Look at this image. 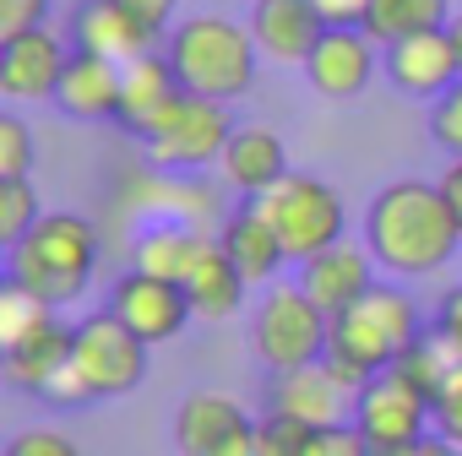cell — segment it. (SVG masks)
Listing matches in <instances>:
<instances>
[{
    "mask_svg": "<svg viewBox=\"0 0 462 456\" xmlns=\"http://www.w3.org/2000/svg\"><path fill=\"white\" fill-rule=\"evenodd\" d=\"M462 245V223L446 206L440 179H392L386 190H375L370 212H365V251L375 256L381 272H402V278H424L435 267H446Z\"/></svg>",
    "mask_w": 462,
    "mask_h": 456,
    "instance_id": "6da1fadb",
    "label": "cell"
},
{
    "mask_svg": "<svg viewBox=\"0 0 462 456\" xmlns=\"http://www.w3.org/2000/svg\"><path fill=\"white\" fill-rule=\"evenodd\" d=\"M419 305L402 288L375 283L354 310L332 315V342H327V369L337 375L343 391H365L381 369H397V359L419 342Z\"/></svg>",
    "mask_w": 462,
    "mask_h": 456,
    "instance_id": "7a4b0ae2",
    "label": "cell"
},
{
    "mask_svg": "<svg viewBox=\"0 0 462 456\" xmlns=\"http://www.w3.org/2000/svg\"><path fill=\"white\" fill-rule=\"evenodd\" d=\"M93 261H98L93 223L77 217V212H44L33 234L6 251V283L28 288L50 310H60V305L82 299V288L93 278Z\"/></svg>",
    "mask_w": 462,
    "mask_h": 456,
    "instance_id": "3957f363",
    "label": "cell"
},
{
    "mask_svg": "<svg viewBox=\"0 0 462 456\" xmlns=\"http://www.w3.org/2000/svg\"><path fill=\"white\" fill-rule=\"evenodd\" d=\"M163 55H169V66H174L185 93L228 104V98H240L256 82V55L262 50H256L251 28L228 23V17H190V23H180L169 33Z\"/></svg>",
    "mask_w": 462,
    "mask_h": 456,
    "instance_id": "277c9868",
    "label": "cell"
},
{
    "mask_svg": "<svg viewBox=\"0 0 462 456\" xmlns=\"http://www.w3.org/2000/svg\"><path fill=\"white\" fill-rule=\"evenodd\" d=\"M147 375V342L115 315L98 310L88 321H77V342H71V375L55 386L50 402L71 407V402H104V397H125L136 391Z\"/></svg>",
    "mask_w": 462,
    "mask_h": 456,
    "instance_id": "5b68a950",
    "label": "cell"
},
{
    "mask_svg": "<svg viewBox=\"0 0 462 456\" xmlns=\"http://www.w3.org/2000/svg\"><path fill=\"white\" fill-rule=\"evenodd\" d=\"M251 206L273 223V234L283 240L289 261H300V267H305L310 256L343 245V228H348L343 201H337V190L321 185L316 174H283L273 190L251 196Z\"/></svg>",
    "mask_w": 462,
    "mask_h": 456,
    "instance_id": "8992f818",
    "label": "cell"
},
{
    "mask_svg": "<svg viewBox=\"0 0 462 456\" xmlns=\"http://www.w3.org/2000/svg\"><path fill=\"white\" fill-rule=\"evenodd\" d=\"M327 342H332V315L300 283H273L256 321H251L256 359L273 375H289V369H305V364L327 359Z\"/></svg>",
    "mask_w": 462,
    "mask_h": 456,
    "instance_id": "52a82bcc",
    "label": "cell"
},
{
    "mask_svg": "<svg viewBox=\"0 0 462 456\" xmlns=\"http://www.w3.org/2000/svg\"><path fill=\"white\" fill-rule=\"evenodd\" d=\"M354 424L370 440L375 456H397L408 445H419L435 424V397L408 380L402 369H381L359 397H354Z\"/></svg>",
    "mask_w": 462,
    "mask_h": 456,
    "instance_id": "ba28073f",
    "label": "cell"
},
{
    "mask_svg": "<svg viewBox=\"0 0 462 456\" xmlns=\"http://www.w3.org/2000/svg\"><path fill=\"white\" fill-rule=\"evenodd\" d=\"M228 136H235V125H228L217 98L180 93L169 114L147 131V158L158 169H207V163H223Z\"/></svg>",
    "mask_w": 462,
    "mask_h": 456,
    "instance_id": "9c48e42d",
    "label": "cell"
},
{
    "mask_svg": "<svg viewBox=\"0 0 462 456\" xmlns=\"http://www.w3.org/2000/svg\"><path fill=\"white\" fill-rule=\"evenodd\" d=\"M109 310H115L147 348L174 342V337L196 321L185 288H180V283H163V278H152V272H125V278L115 283V294H109Z\"/></svg>",
    "mask_w": 462,
    "mask_h": 456,
    "instance_id": "30bf717a",
    "label": "cell"
},
{
    "mask_svg": "<svg viewBox=\"0 0 462 456\" xmlns=\"http://www.w3.org/2000/svg\"><path fill=\"white\" fill-rule=\"evenodd\" d=\"M71 50L131 66V60L158 50V33L125 6V0H77V12H71Z\"/></svg>",
    "mask_w": 462,
    "mask_h": 456,
    "instance_id": "8fae6325",
    "label": "cell"
},
{
    "mask_svg": "<svg viewBox=\"0 0 462 456\" xmlns=\"http://www.w3.org/2000/svg\"><path fill=\"white\" fill-rule=\"evenodd\" d=\"M386 77L408 98H440L446 87L462 82V60H457L451 33L430 28V33H408V39L386 44Z\"/></svg>",
    "mask_w": 462,
    "mask_h": 456,
    "instance_id": "7c38bea8",
    "label": "cell"
},
{
    "mask_svg": "<svg viewBox=\"0 0 462 456\" xmlns=\"http://www.w3.org/2000/svg\"><path fill=\"white\" fill-rule=\"evenodd\" d=\"M256 429V418L223 391H190L174 413V445L180 456H228L245 434Z\"/></svg>",
    "mask_w": 462,
    "mask_h": 456,
    "instance_id": "4fadbf2b",
    "label": "cell"
},
{
    "mask_svg": "<svg viewBox=\"0 0 462 456\" xmlns=\"http://www.w3.org/2000/svg\"><path fill=\"white\" fill-rule=\"evenodd\" d=\"M66 60H71L66 39H55L50 28H28L17 39H0V93L6 98H55Z\"/></svg>",
    "mask_w": 462,
    "mask_h": 456,
    "instance_id": "5bb4252c",
    "label": "cell"
},
{
    "mask_svg": "<svg viewBox=\"0 0 462 456\" xmlns=\"http://www.w3.org/2000/svg\"><path fill=\"white\" fill-rule=\"evenodd\" d=\"M375 39L365 28H327L316 55L305 60V77L321 98H359L375 77Z\"/></svg>",
    "mask_w": 462,
    "mask_h": 456,
    "instance_id": "9a60e30c",
    "label": "cell"
},
{
    "mask_svg": "<svg viewBox=\"0 0 462 456\" xmlns=\"http://www.w3.org/2000/svg\"><path fill=\"white\" fill-rule=\"evenodd\" d=\"M327 23L310 0H256L251 6V39L278 66H305L321 44Z\"/></svg>",
    "mask_w": 462,
    "mask_h": 456,
    "instance_id": "2e32d148",
    "label": "cell"
},
{
    "mask_svg": "<svg viewBox=\"0 0 462 456\" xmlns=\"http://www.w3.org/2000/svg\"><path fill=\"white\" fill-rule=\"evenodd\" d=\"M300 288L327 310V315H343V310H354L370 288H375V256L365 251V245H332V251H321V256H310L305 267H300Z\"/></svg>",
    "mask_w": 462,
    "mask_h": 456,
    "instance_id": "e0dca14e",
    "label": "cell"
},
{
    "mask_svg": "<svg viewBox=\"0 0 462 456\" xmlns=\"http://www.w3.org/2000/svg\"><path fill=\"white\" fill-rule=\"evenodd\" d=\"M71 342H77V326L66 321H44L33 326L28 337L6 342V380L23 386V391H39V397H55V386L71 375Z\"/></svg>",
    "mask_w": 462,
    "mask_h": 456,
    "instance_id": "ac0fdd59",
    "label": "cell"
},
{
    "mask_svg": "<svg viewBox=\"0 0 462 456\" xmlns=\"http://www.w3.org/2000/svg\"><path fill=\"white\" fill-rule=\"evenodd\" d=\"M354 402V391L337 386V375L316 359L305 369H289V375H273V413L278 418H294L305 429H321V424H343V407Z\"/></svg>",
    "mask_w": 462,
    "mask_h": 456,
    "instance_id": "d6986e66",
    "label": "cell"
},
{
    "mask_svg": "<svg viewBox=\"0 0 462 456\" xmlns=\"http://www.w3.org/2000/svg\"><path fill=\"white\" fill-rule=\"evenodd\" d=\"M120 87H125V66H120V60L71 50L66 77H60V87H55V104H60L71 120H120Z\"/></svg>",
    "mask_w": 462,
    "mask_h": 456,
    "instance_id": "ffe728a7",
    "label": "cell"
},
{
    "mask_svg": "<svg viewBox=\"0 0 462 456\" xmlns=\"http://www.w3.org/2000/svg\"><path fill=\"white\" fill-rule=\"evenodd\" d=\"M217 245L228 251V261L245 272V283H273V278L289 267L283 240L273 234V223H267L251 201H245L240 212H228V223L217 228Z\"/></svg>",
    "mask_w": 462,
    "mask_h": 456,
    "instance_id": "44dd1931",
    "label": "cell"
},
{
    "mask_svg": "<svg viewBox=\"0 0 462 456\" xmlns=\"http://www.w3.org/2000/svg\"><path fill=\"white\" fill-rule=\"evenodd\" d=\"M180 93H185V87H180L169 55H142V60H131V66H125V87H120V125L147 141V131L169 114V104H174Z\"/></svg>",
    "mask_w": 462,
    "mask_h": 456,
    "instance_id": "7402d4cb",
    "label": "cell"
},
{
    "mask_svg": "<svg viewBox=\"0 0 462 456\" xmlns=\"http://www.w3.org/2000/svg\"><path fill=\"white\" fill-rule=\"evenodd\" d=\"M223 174H228V185H235L245 201L273 190L289 174L283 141L267 125H235V136H228V147H223Z\"/></svg>",
    "mask_w": 462,
    "mask_h": 456,
    "instance_id": "603a6c76",
    "label": "cell"
},
{
    "mask_svg": "<svg viewBox=\"0 0 462 456\" xmlns=\"http://www.w3.org/2000/svg\"><path fill=\"white\" fill-rule=\"evenodd\" d=\"M245 272L228 261V251L212 240L207 251H201V261L190 267V278H185V299H190V310H196V321H228L240 305H245Z\"/></svg>",
    "mask_w": 462,
    "mask_h": 456,
    "instance_id": "cb8c5ba5",
    "label": "cell"
},
{
    "mask_svg": "<svg viewBox=\"0 0 462 456\" xmlns=\"http://www.w3.org/2000/svg\"><path fill=\"white\" fill-rule=\"evenodd\" d=\"M207 245H212V234H201V228L158 223V228H147V234L136 240V272H152V278L185 288V278H190V267L201 261Z\"/></svg>",
    "mask_w": 462,
    "mask_h": 456,
    "instance_id": "d4e9b609",
    "label": "cell"
},
{
    "mask_svg": "<svg viewBox=\"0 0 462 456\" xmlns=\"http://www.w3.org/2000/svg\"><path fill=\"white\" fill-rule=\"evenodd\" d=\"M457 12L451 0H370V17H365V33L386 50L408 33H430V28H446Z\"/></svg>",
    "mask_w": 462,
    "mask_h": 456,
    "instance_id": "484cf974",
    "label": "cell"
},
{
    "mask_svg": "<svg viewBox=\"0 0 462 456\" xmlns=\"http://www.w3.org/2000/svg\"><path fill=\"white\" fill-rule=\"evenodd\" d=\"M39 190L28 179H0V245H23L33 228H39Z\"/></svg>",
    "mask_w": 462,
    "mask_h": 456,
    "instance_id": "4316f807",
    "label": "cell"
},
{
    "mask_svg": "<svg viewBox=\"0 0 462 456\" xmlns=\"http://www.w3.org/2000/svg\"><path fill=\"white\" fill-rule=\"evenodd\" d=\"M55 310L39 299V294H28V288H17V283H6L0 288V342H17V337H28L33 326H44Z\"/></svg>",
    "mask_w": 462,
    "mask_h": 456,
    "instance_id": "83f0119b",
    "label": "cell"
},
{
    "mask_svg": "<svg viewBox=\"0 0 462 456\" xmlns=\"http://www.w3.org/2000/svg\"><path fill=\"white\" fill-rule=\"evenodd\" d=\"M33 169V131L17 114H0V179H28Z\"/></svg>",
    "mask_w": 462,
    "mask_h": 456,
    "instance_id": "f1b7e54d",
    "label": "cell"
},
{
    "mask_svg": "<svg viewBox=\"0 0 462 456\" xmlns=\"http://www.w3.org/2000/svg\"><path fill=\"white\" fill-rule=\"evenodd\" d=\"M300 456H375V451H370V440L359 434V424H321V429L305 434Z\"/></svg>",
    "mask_w": 462,
    "mask_h": 456,
    "instance_id": "f546056e",
    "label": "cell"
},
{
    "mask_svg": "<svg viewBox=\"0 0 462 456\" xmlns=\"http://www.w3.org/2000/svg\"><path fill=\"white\" fill-rule=\"evenodd\" d=\"M430 136H435L451 158H462V82L435 98V109H430Z\"/></svg>",
    "mask_w": 462,
    "mask_h": 456,
    "instance_id": "4dcf8cb0",
    "label": "cell"
},
{
    "mask_svg": "<svg viewBox=\"0 0 462 456\" xmlns=\"http://www.w3.org/2000/svg\"><path fill=\"white\" fill-rule=\"evenodd\" d=\"M435 434H446L451 445H462V364L435 391Z\"/></svg>",
    "mask_w": 462,
    "mask_h": 456,
    "instance_id": "1f68e13d",
    "label": "cell"
},
{
    "mask_svg": "<svg viewBox=\"0 0 462 456\" xmlns=\"http://www.w3.org/2000/svg\"><path fill=\"white\" fill-rule=\"evenodd\" d=\"M6 456H82V451L60 429H23V434H12Z\"/></svg>",
    "mask_w": 462,
    "mask_h": 456,
    "instance_id": "d6a6232c",
    "label": "cell"
},
{
    "mask_svg": "<svg viewBox=\"0 0 462 456\" xmlns=\"http://www.w3.org/2000/svg\"><path fill=\"white\" fill-rule=\"evenodd\" d=\"M44 12H50V0H0V39L44 28Z\"/></svg>",
    "mask_w": 462,
    "mask_h": 456,
    "instance_id": "836d02e7",
    "label": "cell"
},
{
    "mask_svg": "<svg viewBox=\"0 0 462 456\" xmlns=\"http://www.w3.org/2000/svg\"><path fill=\"white\" fill-rule=\"evenodd\" d=\"M310 6L321 12L327 28H365L370 17V0H310Z\"/></svg>",
    "mask_w": 462,
    "mask_h": 456,
    "instance_id": "e575fe53",
    "label": "cell"
},
{
    "mask_svg": "<svg viewBox=\"0 0 462 456\" xmlns=\"http://www.w3.org/2000/svg\"><path fill=\"white\" fill-rule=\"evenodd\" d=\"M435 332L457 348V359H462V283L440 299V315H435Z\"/></svg>",
    "mask_w": 462,
    "mask_h": 456,
    "instance_id": "d590c367",
    "label": "cell"
},
{
    "mask_svg": "<svg viewBox=\"0 0 462 456\" xmlns=\"http://www.w3.org/2000/svg\"><path fill=\"white\" fill-rule=\"evenodd\" d=\"M125 6H131L152 33H163V28L174 23V12H180V0H125Z\"/></svg>",
    "mask_w": 462,
    "mask_h": 456,
    "instance_id": "8d00e7d4",
    "label": "cell"
},
{
    "mask_svg": "<svg viewBox=\"0 0 462 456\" xmlns=\"http://www.w3.org/2000/svg\"><path fill=\"white\" fill-rule=\"evenodd\" d=\"M440 190H446V206H451L457 223H462V158H451V169L440 174Z\"/></svg>",
    "mask_w": 462,
    "mask_h": 456,
    "instance_id": "74e56055",
    "label": "cell"
},
{
    "mask_svg": "<svg viewBox=\"0 0 462 456\" xmlns=\"http://www.w3.org/2000/svg\"><path fill=\"white\" fill-rule=\"evenodd\" d=\"M397 456H462V445H451L446 434H424L419 445H408V451H397Z\"/></svg>",
    "mask_w": 462,
    "mask_h": 456,
    "instance_id": "f35d334b",
    "label": "cell"
},
{
    "mask_svg": "<svg viewBox=\"0 0 462 456\" xmlns=\"http://www.w3.org/2000/svg\"><path fill=\"white\" fill-rule=\"evenodd\" d=\"M446 33H451V44H457V60H462V12H457V17L446 23Z\"/></svg>",
    "mask_w": 462,
    "mask_h": 456,
    "instance_id": "ab89813d",
    "label": "cell"
}]
</instances>
